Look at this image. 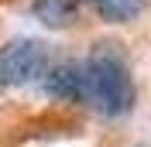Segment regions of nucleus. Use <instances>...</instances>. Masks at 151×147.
<instances>
[{
    "label": "nucleus",
    "mask_w": 151,
    "mask_h": 147,
    "mask_svg": "<svg viewBox=\"0 0 151 147\" xmlns=\"http://www.w3.org/2000/svg\"><path fill=\"white\" fill-rule=\"evenodd\" d=\"M86 72V103H93L106 116H124L134 106V79L131 69L117 51V45H96L83 62Z\"/></svg>",
    "instance_id": "nucleus-1"
},
{
    "label": "nucleus",
    "mask_w": 151,
    "mask_h": 147,
    "mask_svg": "<svg viewBox=\"0 0 151 147\" xmlns=\"http://www.w3.org/2000/svg\"><path fill=\"white\" fill-rule=\"evenodd\" d=\"M48 72V45L35 38H17L0 48V89L28 86Z\"/></svg>",
    "instance_id": "nucleus-2"
},
{
    "label": "nucleus",
    "mask_w": 151,
    "mask_h": 147,
    "mask_svg": "<svg viewBox=\"0 0 151 147\" xmlns=\"http://www.w3.org/2000/svg\"><path fill=\"white\" fill-rule=\"evenodd\" d=\"M45 92L62 103H86V72L83 65L65 62L45 72Z\"/></svg>",
    "instance_id": "nucleus-3"
},
{
    "label": "nucleus",
    "mask_w": 151,
    "mask_h": 147,
    "mask_svg": "<svg viewBox=\"0 0 151 147\" xmlns=\"http://www.w3.org/2000/svg\"><path fill=\"white\" fill-rule=\"evenodd\" d=\"M31 14H35L45 28H69L79 17V0H31Z\"/></svg>",
    "instance_id": "nucleus-4"
},
{
    "label": "nucleus",
    "mask_w": 151,
    "mask_h": 147,
    "mask_svg": "<svg viewBox=\"0 0 151 147\" xmlns=\"http://www.w3.org/2000/svg\"><path fill=\"white\" fill-rule=\"evenodd\" d=\"M93 7L110 24H127L144 14V0H93Z\"/></svg>",
    "instance_id": "nucleus-5"
}]
</instances>
